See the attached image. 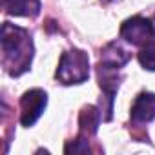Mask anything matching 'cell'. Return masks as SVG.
<instances>
[{"mask_svg": "<svg viewBox=\"0 0 155 155\" xmlns=\"http://www.w3.org/2000/svg\"><path fill=\"white\" fill-rule=\"evenodd\" d=\"M0 42H2V66L11 77H20L26 73L33 60V40L31 35L15 24L4 22L2 33H0Z\"/></svg>", "mask_w": 155, "mask_h": 155, "instance_id": "6da1fadb", "label": "cell"}, {"mask_svg": "<svg viewBox=\"0 0 155 155\" xmlns=\"http://www.w3.org/2000/svg\"><path fill=\"white\" fill-rule=\"evenodd\" d=\"M90 77V58L81 49H69L62 53L58 68H57V79L66 84H82Z\"/></svg>", "mask_w": 155, "mask_h": 155, "instance_id": "7a4b0ae2", "label": "cell"}, {"mask_svg": "<svg viewBox=\"0 0 155 155\" xmlns=\"http://www.w3.org/2000/svg\"><path fill=\"white\" fill-rule=\"evenodd\" d=\"M120 37L130 42L131 46H144L151 38H155V28L153 24L144 17H131L122 22L120 26Z\"/></svg>", "mask_w": 155, "mask_h": 155, "instance_id": "3957f363", "label": "cell"}, {"mask_svg": "<svg viewBox=\"0 0 155 155\" xmlns=\"http://www.w3.org/2000/svg\"><path fill=\"white\" fill-rule=\"evenodd\" d=\"M46 104H48V95L44 90L35 88V90L26 91L20 99V110H22L20 122H22V126H26V128L33 126L40 119V115L44 113Z\"/></svg>", "mask_w": 155, "mask_h": 155, "instance_id": "277c9868", "label": "cell"}, {"mask_svg": "<svg viewBox=\"0 0 155 155\" xmlns=\"http://www.w3.org/2000/svg\"><path fill=\"white\" fill-rule=\"evenodd\" d=\"M131 120L135 122H150L155 119V93L150 91H142L135 97L133 104H131Z\"/></svg>", "mask_w": 155, "mask_h": 155, "instance_id": "5b68a950", "label": "cell"}, {"mask_svg": "<svg viewBox=\"0 0 155 155\" xmlns=\"http://www.w3.org/2000/svg\"><path fill=\"white\" fill-rule=\"evenodd\" d=\"M130 53L117 42H110L104 46V49L101 51V64L110 66V68H117L120 69L128 60H130Z\"/></svg>", "mask_w": 155, "mask_h": 155, "instance_id": "8992f818", "label": "cell"}, {"mask_svg": "<svg viewBox=\"0 0 155 155\" xmlns=\"http://www.w3.org/2000/svg\"><path fill=\"white\" fill-rule=\"evenodd\" d=\"M2 8L15 17H37L40 13V0H2Z\"/></svg>", "mask_w": 155, "mask_h": 155, "instance_id": "52a82bcc", "label": "cell"}, {"mask_svg": "<svg viewBox=\"0 0 155 155\" xmlns=\"http://www.w3.org/2000/svg\"><path fill=\"white\" fill-rule=\"evenodd\" d=\"M101 120H102L101 110H97L95 106H86V108H82L81 119H79V124H81V137L95 135L97 130H99Z\"/></svg>", "mask_w": 155, "mask_h": 155, "instance_id": "ba28073f", "label": "cell"}, {"mask_svg": "<svg viewBox=\"0 0 155 155\" xmlns=\"http://www.w3.org/2000/svg\"><path fill=\"white\" fill-rule=\"evenodd\" d=\"M139 62L144 69L155 71V38L146 42L139 51Z\"/></svg>", "mask_w": 155, "mask_h": 155, "instance_id": "9c48e42d", "label": "cell"}, {"mask_svg": "<svg viewBox=\"0 0 155 155\" xmlns=\"http://www.w3.org/2000/svg\"><path fill=\"white\" fill-rule=\"evenodd\" d=\"M86 137H79L77 140H73V142H69L66 148H64V151L66 153H86V151H90V146H88V140H84Z\"/></svg>", "mask_w": 155, "mask_h": 155, "instance_id": "30bf717a", "label": "cell"}, {"mask_svg": "<svg viewBox=\"0 0 155 155\" xmlns=\"http://www.w3.org/2000/svg\"><path fill=\"white\" fill-rule=\"evenodd\" d=\"M101 2H102V4H108V2H111V0H101Z\"/></svg>", "mask_w": 155, "mask_h": 155, "instance_id": "8fae6325", "label": "cell"}]
</instances>
